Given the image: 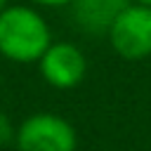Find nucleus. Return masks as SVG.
I'll return each instance as SVG.
<instances>
[{
  "label": "nucleus",
  "mask_w": 151,
  "mask_h": 151,
  "mask_svg": "<svg viewBox=\"0 0 151 151\" xmlns=\"http://www.w3.org/2000/svg\"><path fill=\"white\" fill-rule=\"evenodd\" d=\"M50 42V24L35 7L7 5L0 12V57L17 64H38Z\"/></svg>",
  "instance_id": "1"
},
{
  "label": "nucleus",
  "mask_w": 151,
  "mask_h": 151,
  "mask_svg": "<svg viewBox=\"0 0 151 151\" xmlns=\"http://www.w3.org/2000/svg\"><path fill=\"white\" fill-rule=\"evenodd\" d=\"M14 146L19 151H76L78 134L64 116L40 111L17 125Z\"/></svg>",
  "instance_id": "2"
},
{
  "label": "nucleus",
  "mask_w": 151,
  "mask_h": 151,
  "mask_svg": "<svg viewBox=\"0 0 151 151\" xmlns=\"http://www.w3.org/2000/svg\"><path fill=\"white\" fill-rule=\"evenodd\" d=\"M113 52L127 61L151 57V7L130 2L106 31Z\"/></svg>",
  "instance_id": "3"
},
{
  "label": "nucleus",
  "mask_w": 151,
  "mask_h": 151,
  "mask_svg": "<svg viewBox=\"0 0 151 151\" xmlns=\"http://www.w3.org/2000/svg\"><path fill=\"white\" fill-rule=\"evenodd\" d=\"M42 80L54 90H73L87 76V57L71 40H52L38 59Z\"/></svg>",
  "instance_id": "4"
},
{
  "label": "nucleus",
  "mask_w": 151,
  "mask_h": 151,
  "mask_svg": "<svg viewBox=\"0 0 151 151\" xmlns=\"http://www.w3.org/2000/svg\"><path fill=\"white\" fill-rule=\"evenodd\" d=\"M130 0H73L68 7L73 12V21L87 35H106L113 19L127 7Z\"/></svg>",
  "instance_id": "5"
},
{
  "label": "nucleus",
  "mask_w": 151,
  "mask_h": 151,
  "mask_svg": "<svg viewBox=\"0 0 151 151\" xmlns=\"http://www.w3.org/2000/svg\"><path fill=\"white\" fill-rule=\"evenodd\" d=\"M14 137H17V125H14V120H12L5 111H0V149L14 144Z\"/></svg>",
  "instance_id": "6"
},
{
  "label": "nucleus",
  "mask_w": 151,
  "mask_h": 151,
  "mask_svg": "<svg viewBox=\"0 0 151 151\" xmlns=\"http://www.w3.org/2000/svg\"><path fill=\"white\" fill-rule=\"evenodd\" d=\"M35 7H68L73 0H31Z\"/></svg>",
  "instance_id": "7"
},
{
  "label": "nucleus",
  "mask_w": 151,
  "mask_h": 151,
  "mask_svg": "<svg viewBox=\"0 0 151 151\" xmlns=\"http://www.w3.org/2000/svg\"><path fill=\"white\" fill-rule=\"evenodd\" d=\"M130 2H134V5H144V7H151V0H130Z\"/></svg>",
  "instance_id": "8"
},
{
  "label": "nucleus",
  "mask_w": 151,
  "mask_h": 151,
  "mask_svg": "<svg viewBox=\"0 0 151 151\" xmlns=\"http://www.w3.org/2000/svg\"><path fill=\"white\" fill-rule=\"evenodd\" d=\"M7 5H9V0H0V12H2V9L7 7Z\"/></svg>",
  "instance_id": "9"
}]
</instances>
